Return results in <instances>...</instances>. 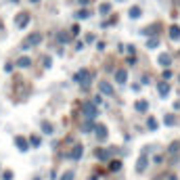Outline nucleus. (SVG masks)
<instances>
[{
	"mask_svg": "<svg viewBox=\"0 0 180 180\" xmlns=\"http://www.w3.org/2000/svg\"><path fill=\"white\" fill-rule=\"evenodd\" d=\"M44 67H50V57H44Z\"/></svg>",
	"mask_w": 180,
	"mask_h": 180,
	"instance_id": "nucleus-27",
	"label": "nucleus"
},
{
	"mask_svg": "<svg viewBox=\"0 0 180 180\" xmlns=\"http://www.w3.org/2000/svg\"><path fill=\"white\" fill-rule=\"evenodd\" d=\"M94 130H96V136H99L101 140L107 136V128H105V126H94Z\"/></svg>",
	"mask_w": 180,
	"mask_h": 180,
	"instance_id": "nucleus-11",
	"label": "nucleus"
},
{
	"mask_svg": "<svg viewBox=\"0 0 180 180\" xmlns=\"http://www.w3.org/2000/svg\"><path fill=\"white\" fill-rule=\"evenodd\" d=\"M111 170H120V161H111Z\"/></svg>",
	"mask_w": 180,
	"mask_h": 180,
	"instance_id": "nucleus-24",
	"label": "nucleus"
},
{
	"mask_svg": "<svg viewBox=\"0 0 180 180\" xmlns=\"http://www.w3.org/2000/svg\"><path fill=\"white\" fill-rule=\"evenodd\" d=\"M73 82H80V84L90 82V71H88V69H80V71L73 76Z\"/></svg>",
	"mask_w": 180,
	"mask_h": 180,
	"instance_id": "nucleus-3",
	"label": "nucleus"
},
{
	"mask_svg": "<svg viewBox=\"0 0 180 180\" xmlns=\"http://www.w3.org/2000/svg\"><path fill=\"white\" fill-rule=\"evenodd\" d=\"M15 145L19 147V151H27V147H30L27 140H25L23 136H17V138H15Z\"/></svg>",
	"mask_w": 180,
	"mask_h": 180,
	"instance_id": "nucleus-5",
	"label": "nucleus"
},
{
	"mask_svg": "<svg viewBox=\"0 0 180 180\" xmlns=\"http://www.w3.org/2000/svg\"><path fill=\"white\" fill-rule=\"evenodd\" d=\"M99 88H101V92H103V94L113 96V88H111V84H109V82H101V84H99Z\"/></svg>",
	"mask_w": 180,
	"mask_h": 180,
	"instance_id": "nucleus-4",
	"label": "nucleus"
},
{
	"mask_svg": "<svg viewBox=\"0 0 180 180\" xmlns=\"http://www.w3.org/2000/svg\"><path fill=\"white\" fill-rule=\"evenodd\" d=\"M147 124H149V128H151V130H155V128H157V122H155L153 117H149V122H147Z\"/></svg>",
	"mask_w": 180,
	"mask_h": 180,
	"instance_id": "nucleus-20",
	"label": "nucleus"
},
{
	"mask_svg": "<svg viewBox=\"0 0 180 180\" xmlns=\"http://www.w3.org/2000/svg\"><path fill=\"white\" fill-rule=\"evenodd\" d=\"M71 157H73V159H80V157H82V147H76L71 151Z\"/></svg>",
	"mask_w": 180,
	"mask_h": 180,
	"instance_id": "nucleus-15",
	"label": "nucleus"
},
{
	"mask_svg": "<svg viewBox=\"0 0 180 180\" xmlns=\"http://www.w3.org/2000/svg\"><path fill=\"white\" fill-rule=\"evenodd\" d=\"M86 17H88V11H80L78 13V19H86Z\"/></svg>",
	"mask_w": 180,
	"mask_h": 180,
	"instance_id": "nucleus-23",
	"label": "nucleus"
},
{
	"mask_svg": "<svg viewBox=\"0 0 180 180\" xmlns=\"http://www.w3.org/2000/svg\"><path fill=\"white\" fill-rule=\"evenodd\" d=\"M27 23H30V15H27V13H23V15L17 19V25H19V27H25Z\"/></svg>",
	"mask_w": 180,
	"mask_h": 180,
	"instance_id": "nucleus-8",
	"label": "nucleus"
},
{
	"mask_svg": "<svg viewBox=\"0 0 180 180\" xmlns=\"http://www.w3.org/2000/svg\"><path fill=\"white\" fill-rule=\"evenodd\" d=\"M136 168H138V172H143V170L147 168V151H145V155L138 159V166H136Z\"/></svg>",
	"mask_w": 180,
	"mask_h": 180,
	"instance_id": "nucleus-13",
	"label": "nucleus"
},
{
	"mask_svg": "<svg viewBox=\"0 0 180 180\" xmlns=\"http://www.w3.org/2000/svg\"><path fill=\"white\" fill-rule=\"evenodd\" d=\"M170 38H172V40H178V38H180V27H178V25H172V27H170Z\"/></svg>",
	"mask_w": 180,
	"mask_h": 180,
	"instance_id": "nucleus-10",
	"label": "nucleus"
},
{
	"mask_svg": "<svg viewBox=\"0 0 180 180\" xmlns=\"http://www.w3.org/2000/svg\"><path fill=\"white\" fill-rule=\"evenodd\" d=\"M17 65H19V67H30V65H32V59H30V57H21V59L17 61Z\"/></svg>",
	"mask_w": 180,
	"mask_h": 180,
	"instance_id": "nucleus-12",
	"label": "nucleus"
},
{
	"mask_svg": "<svg viewBox=\"0 0 180 180\" xmlns=\"http://www.w3.org/2000/svg\"><path fill=\"white\" fill-rule=\"evenodd\" d=\"M57 40H59V42H67V40H69V34H59Z\"/></svg>",
	"mask_w": 180,
	"mask_h": 180,
	"instance_id": "nucleus-19",
	"label": "nucleus"
},
{
	"mask_svg": "<svg viewBox=\"0 0 180 180\" xmlns=\"http://www.w3.org/2000/svg\"><path fill=\"white\" fill-rule=\"evenodd\" d=\"M80 2H82V4H88V2H90V0H80Z\"/></svg>",
	"mask_w": 180,
	"mask_h": 180,
	"instance_id": "nucleus-28",
	"label": "nucleus"
},
{
	"mask_svg": "<svg viewBox=\"0 0 180 180\" xmlns=\"http://www.w3.org/2000/svg\"><path fill=\"white\" fill-rule=\"evenodd\" d=\"M32 145H34V147L40 145V138H38V136H32Z\"/></svg>",
	"mask_w": 180,
	"mask_h": 180,
	"instance_id": "nucleus-26",
	"label": "nucleus"
},
{
	"mask_svg": "<svg viewBox=\"0 0 180 180\" xmlns=\"http://www.w3.org/2000/svg\"><path fill=\"white\" fill-rule=\"evenodd\" d=\"M166 124H168V126H172V124H174V117H172V115H168V117H166Z\"/></svg>",
	"mask_w": 180,
	"mask_h": 180,
	"instance_id": "nucleus-25",
	"label": "nucleus"
},
{
	"mask_svg": "<svg viewBox=\"0 0 180 180\" xmlns=\"http://www.w3.org/2000/svg\"><path fill=\"white\" fill-rule=\"evenodd\" d=\"M157 44H159V42H157V38H153V40H149V44H147V46H149V48H155Z\"/></svg>",
	"mask_w": 180,
	"mask_h": 180,
	"instance_id": "nucleus-21",
	"label": "nucleus"
},
{
	"mask_svg": "<svg viewBox=\"0 0 180 180\" xmlns=\"http://www.w3.org/2000/svg\"><path fill=\"white\" fill-rule=\"evenodd\" d=\"M157 61H159V65H163V67H168V65L172 63V59H170V55H168V53H161L159 57H157Z\"/></svg>",
	"mask_w": 180,
	"mask_h": 180,
	"instance_id": "nucleus-6",
	"label": "nucleus"
},
{
	"mask_svg": "<svg viewBox=\"0 0 180 180\" xmlns=\"http://www.w3.org/2000/svg\"><path fill=\"white\" fill-rule=\"evenodd\" d=\"M147 107H149V105H147L145 101H140V103H136V109H138V111H147Z\"/></svg>",
	"mask_w": 180,
	"mask_h": 180,
	"instance_id": "nucleus-18",
	"label": "nucleus"
},
{
	"mask_svg": "<svg viewBox=\"0 0 180 180\" xmlns=\"http://www.w3.org/2000/svg\"><path fill=\"white\" fill-rule=\"evenodd\" d=\"M99 11H101V13H109V4H101Z\"/></svg>",
	"mask_w": 180,
	"mask_h": 180,
	"instance_id": "nucleus-22",
	"label": "nucleus"
},
{
	"mask_svg": "<svg viewBox=\"0 0 180 180\" xmlns=\"http://www.w3.org/2000/svg\"><path fill=\"white\" fill-rule=\"evenodd\" d=\"M42 130L46 132V134H53V126H50L48 122H42Z\"/></svg>",
	"mask_w": 180,
	"mask_h": 180,
	"instance_id": "nucleus-16",
	"label": "nucleus"
},
{
	"mask_svg": "<svg viewBox=\"0 0 180 180\" xmlns=\"http://www.w3.org/2000/svg\"><path fill=\"white\" fill-rule=\"evenodd\" d=\"M84 115H86V120H94V117H96V107H94V103H84Z\"/></svg>",
	"mask_w": 180,
	"mask_h": 180,
	"instance_id": "nucleus-2",
	"label": "nucleus"
},
{
	"mask_svg": "<svg viewBox=\"0 0 180 180\" xmlns=\"http://www.w3.org/2000/svg\"><path fill=\"white\" fill-rule=\"evenodd\" d=\"M115 80H117L120 84H126V80H128V73H126L124 69H117V71H115Z\"/></svg>",
	"mask_w": 180,
	"mask_h": 180,
	"instance_id": "nucleus-7",
	"label": "nucleus"
},
{
	"mask_svg": "<svg viewBox=\"0 0 180 180\" xmlns=\"http://www.w3.org/2000/svg\"><path fill=\"white\" fill-rule=\"evenodd\" d=\"M40 42H42V34H40V32H34V34H30V36L23 40L21 46H23V50H27V48L36 46V44H40Z\"/></svg>",
	"mask_w": 180,
	"mask_h": 180,
	"instance_id": "nucleus-1",
	"label": "nucleus"
},
{
	"mask_svg": "<svg viewBox=\"0 0 180 180\" xmlns=\"http://www.w3.org/2000/svg\"><path fill=\"white\" fill-rule=\"evenodd\" d=\"M128 15H130L132 19H136V17H140V9H138V6H132V9L128 11Z\"/></svg>",
	"mask_w": 180,
	"mask_h": 180,
	"instance_id": "nucleus-14",
	"label": "nucleus"
},
{
	"mask_svg": "<svg viewBox=\"0 0 180 180\" xmlns=\"http://www.w3.org/2000/svg\"><path fill=\"white\" fill-rule=\"evenodd\" d=\"M61 180H73V172L69 170V172H65L63 176H61Z\"/></svg>",
	"mask_w": 180,
	"mask_h": 180,
	"instance_id": "nucleus-17",
	"label": "nucleus"
},
{
	"mask_svg": "<svg viewBox=\"0 0 180 180\" xmlns=\"http://www.w3.org/2000/svg\"><path fill=\"white\" fill-rule=\"evenodd\" d=\"M157 90H159V94H161V96H168V92H170V86H168L166 82H161L159 86H157Z\"/></svg>",
	"mask_w": 180,
	"mask_h": 180,
	"instance_id": "nucleus-9",
	"label": "nucleus"
}]
</instances>
